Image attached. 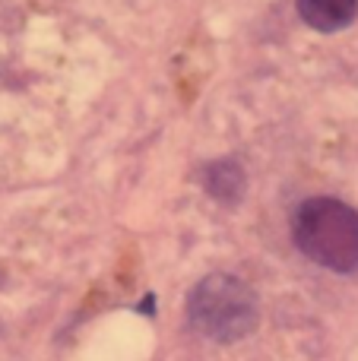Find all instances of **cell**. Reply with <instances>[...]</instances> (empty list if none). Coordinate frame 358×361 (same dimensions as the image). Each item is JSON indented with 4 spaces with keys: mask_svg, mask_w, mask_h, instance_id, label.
<instances>
[{
    "mask_svg": "<svg viewBox=\"0 0 358 361\" xmlns=\"http://www.w3.org/2000/svg\"><path fill=\"white\" fill-rule=\"evenodd\" d=\"M295 247L330 273H358V209L336 197H311L292 219Z\"/></svg>",
    "mask_w": 358,
    "mask_h": 361,
    "instance_id": "6da1fadb",
    "label": "cell"
},
{
    "mask_svg": "<svg viewBox=\"0 0 358 361\" xmlns=\"http://www.w3.org/2000/svg\"><path fill=\"white\" fill-rule=\"evenodd\" d=\"M260 305L247 282L228 273L203 276L187 295V324L209 343H241L257 330Z\"/></svg>",
    "mask_w": 358,
    "mask_h": 361,
    "instance_id": "7a4b0ae2",
    "label": "cell"
},
{
    "mask_svg": "<svg viewBox=\"0 0 358 361\" xmlns=\"http://www.w3.org/2000/svg\"><path fill=\"white\" fill-rule=\"evenodd\" d=\"M203 187L213 200L235 206L247 190V175L235 159H219V162H209L203 169Z\"/></svg>",
    "mask_w": 358,
    "mask_h": 361,
    "instance_id": "3957f363",
    "label": "cell"
},
{
    "mask_svg": "<svg viewBox=\"0 0 358 361\" xmlns=\"http://www.w3.org/2000/svg\"><path fill=\"white\" fill-rule=\"evenodd\" d=\"M298 16L317 32H340L358 16V0H298Z\"/></svg>",
    "mask_w": 358,
    "mask_h": 361,
    "instance_id": "277c9868",
    "label": "cell"
},
{
    "mask_svg": "<svg viewBox=\"0 0 358 361\" xmlns=\"http://www.w3.org/2000/svg\"><path fill=\"white\" fill-rule=\"evenodd\" d=\"M140 314H143V317H152V314H156V295H146L143 301H140V307H137Z\"/></svg>",
    "mask_w": 358,
    "mask_h": 361,
    "instance_id": "5b68a950",
    "label": "cell"
}]
</instances>
